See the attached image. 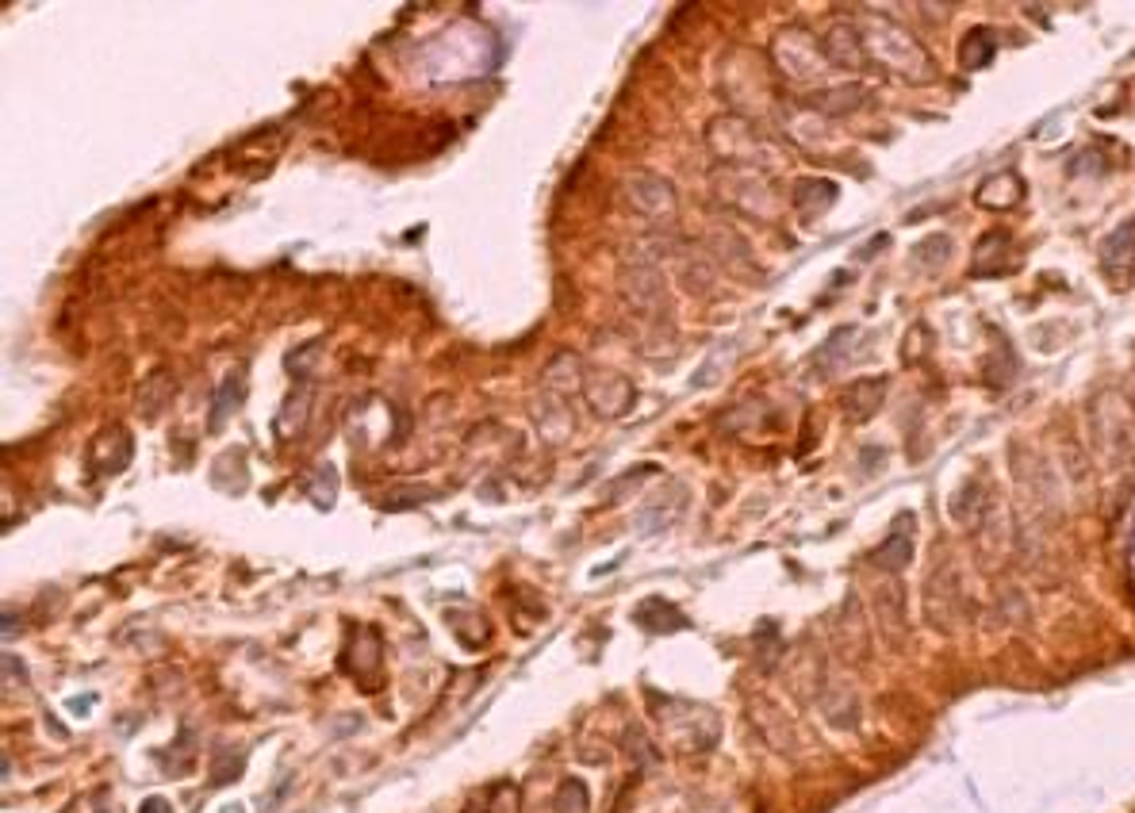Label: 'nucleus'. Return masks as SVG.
I'll list each match as a JSON object with an SVG mask.
<instances>
[{"mask_svg": "<svg viewBox=\"0 0 1135 813\" xmlns=\"http://www.w3.org/2000/svg\"><path fill=\"white\" fill-rule=\"evenodd\" d=\"M127 465H131V434L123 426H108L93 442V472L96 476H112V472Z\"/></svg>", "mask_w": 1135, "mask_h": 813, "instance_id": "nucleus-1", "label": "nucleus"}, {"mask_svg": "<svg viewBox=\"0 0 1135 813\" xmlns=\"http://www.w3.org/2000/svg\"><path fill=\"white\" fill-rule=\"evenodd\" d=\"M1132 265H1135V219H1124V223L1105 238V246H1101V269H1105L1112 280H1120L1124 273H1132Z\"/></svg>", "mask_w": 1135, "mask_h": 813, "instance_id": "nucleus-2", "label": "nucleus"}, {"mask_svg": "<svg viewBox=\"0 0 1135 813\" xmlns=\"http://www.w3.org/2000/svg\"><path fill=\"white\" fill-rule=\"evenodd\" d=\"M1009 269H1017L1013 265V250H1009V234L990 231L978 242V250H974V273L978 277H1001Z\"/></svg>", "mask_w": 1135, "mask_h": 813, "instance_id": "nucleus-3", "label": "nucleus"}, {"mask_svg": "<svg viewBox=\"0 0 1135 813\" xmlns=\"http://www.w3.org/2000/svg\"><path fill=\"white\" fill-rule=\"evenodd\" d=\"M909 526H913V518L902 514V518H898V530H890V537H886L879 549L871 553V564H879V568H886V572H902L905 564H909V557H913V537H909Z\"/></svg>", "mask_w": 1135, "mask_h": 813, "instance_id": "nucleus-4", "label": "nucleus"}, {"mask_svg": "<svg viewBox=\"0 0 1135 813\" xmlns=\"http://www.w3.org/2000/svg\"><path fill=\"white\" fill-rule=\"evenodd\" d=\"M994 50H997L994 31H990V27H974L971 35L959 43V62H963V70H982V66L994 62Z\"/></svg>", "mask_w": 1135, "mask_h": 813, "instance_id": "nucleus-5", "label": "nucleus"}, {"mask_svg": "<svg viewBox=\"0 0 1135 813\" xmlns=\"http://www.w3.org/2000/svg\"><path fill=\"white\" fill-rule=\"evenodd\" d=\"M882 403V380H859L844 392V411L856 422H867Z\"/></svg>", "mask_w": 1135, "mask_h": 813, "instance_id": "nucleus-6", "label": "nucleus"}, {"mask_svg": "<svg viewBox=\"0 0 1135 813\" xmlns=\"http://www.w3.org/2000/svg\"><path fill=\"white\" fill-rule=\"evenodd\" d=\"M242 395H246V388H242V372H231V376L219 384L215 403H211V419H208L211 430H223V426H227V419H231L234 411H238V403H242Z\"/></svg>", "mask_w": 1135, "mask_h": 813, "instance_id": "nucleus-7", "label": "nucleus"}, {"mask_svg": "<svg viewBox=\"0 0 1135 813\" xmlns=\"http://www.w3.org/2000/svg\"><path fill=\"white\" fill-rule=\"evenodd\" d=\"M1020 192H1024V185H1020L1013 173H997L994 181H986V185L978 188V204H982V208H1013L1020 200Z\"/></svg>", "mask_w": 1135, "mask_h": 813, "instance_id": "nucleus-8", "label": "nucleus"}, {"mask_svg": "<svg viewBox=\"0 0 1135 813\" xmlns=\"http://www.w3.org/2000/svg\"><path fill=\"white\" fill-rule=\"evenodd\" d=\"M637 622L649 629V633H672V629L687 626V618H683L672 603H664V599H649V603L637 610Z\"/></svg>", "mask_w": 1135, "mask_h": 813, "instance_id": "nucleus-9", "label": "nucleus"}, {"mask_svg": "<svg viewBox=\"0 0 1135 813\" xmlns=\"http://www.w3.org/2000/svg\"><path fill=\"white\" fill-rule=\"evenodd\" d=\"M794 200H798V208L806 215H817V211H825L836 200V185H829V181H798Z\"/></svg>", "mask_w": 1135, "mask_h": 813, "instance_id": "nucleus-10", "label": "nucleus"}, {"mask_svg": "<svg viewBox=\"0 0 1135 813\" xmlns=\"http://www.w3.org/2000/svg\"><path fill=\"white\" fill-rule=\"evenodd\" d=\"M913 257H917L921 265H928V269H940L951 257V238L948 234H932V238H925V242L913 250Z\"/></svg>", "mask_w": 1135, "mask_h": 813, "instance_id": "nucleus-11", "label": "nucleus"}]
</instances>
